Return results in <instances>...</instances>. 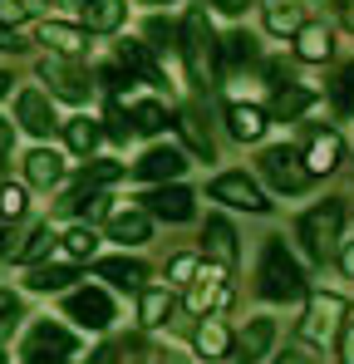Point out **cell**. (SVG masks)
<instances>
[{"label":"cell","instance_id":"cell-4","mask_svg":"<svg viewBox=\"0 0 354 364\" xmlns=\"http://www.w3.org/2000/svg\"><path fill=\"white\" fill-rule=\"evenodd\" d=\"M345 315H350L345 296H310V305H305V320H300V335H305L310 345H325Z\"/></svg>","mask_w":354,"mask_h":364},{"label":"cell","instance_id":"cell-23","mask_svg":"<svg viewBox=\"0 0 354 364\" xmlns=\"http://www.w3.org/2000/svg\"><path fill=\"white\" fill-rule=\"evenodd\" d=\"M192 345H197V355H202V360H222V355L232 350V335H227V325H222V320H202V330H197V340H192Z\"/></svg>","mask_w":354,"mask_h":364},{"label":"cell","instance_id":"cell-13","mask_svg":"<svg viewBox=\"0 0 354 364\" xmlns=\"http://www.w3.org/2000/svg\"><path fill=\"white\" fill-rule=\"evenodd\" d=\"M143 202H148V212L163 217V222H187V217H192V192H187V187H158V192H148Z\"/></svg>","mask_w":354,"mask_h":364},{"label":"cell","instance_id":"cell-36","mask_svg":"<svg viewBox=\"0 0 354 364\" xmlns=\"http://www.w3.org/2000/svg\"><path fill=\"white\" fill-rule=\"evenodd\" d=\"M50 242H55V237H50V227H35V232L25 237V246H20V256H15V261H40V256L50 251Z\"/></svg>","mask_w":354,"mask_h":364},{"label":"cell","instance_id":"cell-3","mask_svg":"<svg viewBox=\"0 0 354 364\" xmlns=\"http://www.w3.org/2000/svg\"><path fill=\"white\" fill-rule=\"evenodd\" d=\"M261 173L271 178V187H276V192H291V197H295V192H305V182H310L305 163H300V153H295V148H286V143L261 153Z\"/></svg>","mask_w":354,"mask_h":364},{"label":"cell","instance_id":"cell-2","mask_svg":"<svg viewBox=\"0 0 354 364\" xmlns=\"http://www.w3.org/2000/svg\"><path fill=\"white\" fill-rule=\"evenodd\" d=\"M340 227H345V207L340 202H320L315 212H305L300 217V242H305V251L315 256V261H330L335 256V246H340Z\"/></svg>","mask_w":354,"mask_h":364},{"label":"cell","instance_id":"cell-43","mask_svg":"<svg viewBox=\"0 0 354 364\" xmlns=\"http://www.w3.org/2000/svg\"><path fill=\"white\" fill-rule=\"evenodd\" d=\"M109 123H114V138H128V133H133V123H123V109H109Z\"/></svg>","mask_w":354,"mask_h":364},{"label":"cell","instance_id":"cell-30","mask_svg":"<svg viewBox=\"0 0 354 364\" xmlns=\"http://www.w3.org/2000/svg\"><path fill=\"white\" fill-rule=\"evenodd\" d=\"M330 99H335V109H340L345 119H354V64L340 69V79L330 84Z\"/></svg>","mask_w":354,"mask_h":364},{"label":"cell","instance_id":"cell-19","mask_svg":"<svg viewBox=\"0 0 354 364\" xmlns=\"http://www.w3.org/2000/svg\"><path fill=\"white\" fill-rule=\"evenodd\" d=\"M202 242H207V251H212V261H217V266H232V261H236V232L222 222V217H212V222H207Z\"/></svg>","mask_w":354,"mask_h":364},{"label":"cell","instance_id":"cell-16","mask_svg":"<svg viewBox=\"0 0 354 364\" xmlns=\"http://www.w3.org/2000/svg\"><path fill=\"white\" fill-rule=\"evenodd\" d=\"M118 60L128 64L143 84H153V89H163V84H168V79H163V69H158L153 55H148V45H138V40H123V45H118Z\"/></svg>","mask_w":354,"mask_h":364},{"label":"cell","instance_id":"cell-37","mask_svg":"<svg viewBox=\"0 0 354 364\" xmlns=\"http://www.w3.org/2000/svg\"><path fill=\"white\" fill-rule=\"evenodd\" d=\"M133 355H138V345L118 340V345H104L99 355H89V364H133Z\"/></svg>","mask_w":354,"mask_h":364},{"label":"cell","instance_id":"cell-31","mask_svg":"<svg viewBox=\"0 0 354 364\" xmlns=\"http://www.w3.org/2000/svg\"><path fill=\"white\" fill-rule=\"evenodd\" d=\"M168 315H173L168 291H143V325H168Z\"/></svg>","mask_w":354,"mask_h":364},{"label":"cell","instance_id":"cell-32","mask_svg":"<svg viewBox=\"0 0 354 364\" xmlns=\"http://www.w3.org/2000/svg\"><path fill=\"white\" fill-rule=\"evenodd\" d=\"M114 237L118 242H148V217H143V212H123V217H114Z\"/></svg>","mask_w":354,"mask_h":364},{"label":"cell","instance_id":"cell-1","mask_svg":"<svg viewBox=\"0 0 354 364\" xmlns=\"http://www.w3.org/2000/svg\"><path fill=\"white\" fill-rule=\"evenodd\" d=\"M305 291V271L295 261L281 237H271L266 251H261V296L266 301H295Z\"/></svg>","mask_w":354,"mask_h":364},{"label":"cell","instance_id":"cell-8","mask_svg":"<svg viewBox=\"0 0 354 364\" xmlns=\"http://www.w3.org/2000/svg\"><path fill=\"white\" fill-rule=\"evenodd\" d=\"M222 301H227V266H207V271L192 281L187 310H192V315H212Z\"/></svg>","mask_w":354,"mask_h":364},{"label":"cell","instance_id":"cell-45","mask_svg":"<svg viewBox=\"0 0 354 364\" xmlns=\"http://www.w3.org/2000/svg\"><path fill=\"white\" fill-rule=\"evenodd\" d=\"M212 5H217V10H222V15H241V10H246V5H251V0H212Z\"/></svg>","mask_w":354,"mask_h":364},{"label":"cell","instance_id":"cell-28","mask_svg":"<svg viewBox=\"0 0 354 364\" xmlns=\"http://www.w3.org/2000/svg\"><path fill=\"white\" fill-rule=\"evenodd\" d=\"M64 133H69V148L74 153H94L99 148V123H89V119H69Z\"/></svg>","mask_w":354,"mask_h":364},{"label":"cell","instance_id":"cell-52","mask_svg":"<svg viewBox=\"0 0 354 364\" xmlns=\"http://www.w3.org/2000/svg\"><path fill=\"white\" fill-rule=\"evenodd\" d=\"M5 89H10V74H0V99H5Z\"/></svg>","mask_w":354,"mask_h":364},{"label":"cell","instance_id":"cell-26","mask_svg":"<svg viewBox=\"0 0 354 364\" xmlns=\"http://www.w3.org/2000/svg\"><path fill=\"white\" fill-rule=\"evenodd\" d=\"M40 45H55L59 55H79L89 45V35L74 30V25H40Z\"/></svg>","mask_w":354,"mask_h":364},{"label":"cell","instance_id":"cell-5","mask_svg":"<svg viewBox=\"0 0 354 364\" xmlns=\"http://www.w3.org/2000/svg\"><path fill=\"white\" fill-rule=\"evenodd\" d=\"M40 74L50 79V94L69 99V104H84V99H89V89H94V84H89V74L69 60V55H50V60L40 64Z\"/></svg>","mask_w":354,"mask_h":364},{"label":"cell","instance_id":"cell-17","mask_svg":"<svg viewBox=\"0 0 354 364\" xmlns=\"http://www.w3.org/2000/svg\"><path fill=\"white\" fill-rule=\"evenodd\" d=\"M15 109H20V123H25L30 133H40V138L55 128V109H50V99H45V94H35V89H25Z\"/></svg>","mask_w":354,"mask_h":364},{"label":"cell","instance_id":"cell-42","mask_svg":"<svg viewBox=\"0 0 354 364\" xmlns=\"http://www.w3.org/2000/svg\"><path fill=\"white\" fill-rule=\"evenodd\" d=\"M340 360H345V364H354V320L345 325V335H340Z\"/></svg>","mask_w":354,"mask_h":364},{"label":"cell","instance_id":"cell-53","mask_svg":"<svg viewBox=\"0 0 354 364\" xmlns=\"http://www.w3.org/2000/svg\"><path fill=\"white\" fill-rule=\"evenodd\" d=\"M59 5H84V0H59Z\"/></svg>","mask_w":354,"mask_h":364},{"label":"cell","instance_id":"cell-24","mask_svg":"<svg viewBox=\"0 0 354 364\" xmlns=\"http://www.w3.org/2000/svg\"><path fill=\"white\" fill-rule=\"evenodd\" d=\"M310 104H315V94H310V89H300V84H281V89H276V104H271V114L291 123V119H300Z\"/></svg>","mask_w":354,"mask_h":364},{"label":"cell","instance_id":"cell-33","mask_svg":"<svg viewBox=\"0 0 354 364\" xmlns=\"http://www.w3.org/2000/svg\"><path fill=\"white\" fill-rule=\"evenodd\" d=\"M163 123H168L163 104H133V128H138V133H158Z\"/></svg>","mask_w":354,"mask_h":364},{"label":"cell","instance_id":"cell-18","mask_svg":"<svg viewBox=\"0 0 354 364\" xmlns=\"http://www.w3.org/2000/svg\"><path fill=\"white\" fill-rule=\"evenodd\" d=\"M99 276H104V281H114L118 291H143V281H148V266H143V261H128V256H118V261H99Z\"/></svg>","mask_w":354,"mask_h":364},{"label":"cell","instance_id":"cell-35","mask_svg":"<svg viewBox=\"0 0 354 364\" xmlns=\"http://www.w3.org/2000/svg\"><path fill=\"white\" fill-rule=\"evenodd\" d=\"M123 178V168H118V163H89V168H84V187H109V182H118Z\"/></svg>","mask_w":354,"mask_h":364},{"label":"cell","instance_id":"cell-29","mask_svg":"<svg viewBox=\"0 0 354 364\" xmlns=\"http://www.w3.org/2000/svg\"><path fill=\"white\" fill-rule=\"evenodd\" d=\"M69 281H74V271H69V266H40V271H30V281H25V286H30V291H64Z\"/></svg>","mask_w":354,"mask_h":364},{"label":"cell","instance_id":"cell-48","mask_svg":"<svg viewBox=\"0 0 354 364\" xmlns=\"http://www.w3.org/2000/svg\"><path fill=\"white\" fill-rule=\"evenodd\" d=\"M276 364H310V360H305L300 350H286V355H281V360H276Z\"/></svg>","mask_w":354,"mask_h":364},{"label":"cell","instance_id":"cell-14","mask_svg":"<svg viewBox=\"0 0 354 364\" xmlns=\"http://www.w3.org/2000/svg\"><path fill=\"white\" fill-rule=\"evenodd\" d=\"M187 168V158L177 153V148H148L143 158H138V178H148V182H168L177 178Z\"/></svg>","mask_w":354,"mask_h":364},{"label":"cell","instance_id":"cell-6","mask_svg":"<svg viewBox=\"0 0 354 364\" xmlns=\"http://www.w3.org/2000/svg\"><path fill=\"white\" fill-rule=\"evenodd\" d=\"M212 197L227 202V207H241V212H266V207H271L266 192L246 178V173H222V178L212 182Z\"/></svg>","mask_w":354,"mask_h":364},{"label":"cell","instance_id":"cell-54","mask_svg":"<svg viewBox=\"0 0 354 364\" xmlns=\"http://www.w3.org/2000/svg\"><path fill=\"white\" fill-rule=\"evenodd\" d=\"M0 364H5V350H0Z\"/></svg>","mask_w":354,"mask_h":364},{"label":"cell","instance_id":"cell-25","mask_svg":"<svg viewBox=\"0 0 354 364\" xmlns=\"http://www.w3.org/2000/svg\"><path fill=\"white\" fill-rule=\"evenodd\" d=\"M227 119H232V133L241 138V143H256V138L266 133V114H261L256 104H236Z\"/></svg>","mask_w":354,"mask_h":364},{"label":"cell","instance_id":"cell-10","mask_svg":"<svg viewBox=\"0 0 354 364\" xmlns=\"http://www.w3.org/2000/svg\"><path fill=\"white\" fill-rule=\"evenodd\" d=\"M261 15L271 35H295L310 20V0H261Z\"/></svg>","mask_w":354,"mask_h":364},{"label":"cell","instance_id":"cell-12","mask_svg":"<svg viewBox=\"0 0 354 364\" xmlns=\"http://www.w3.org/2000/svg\"><path fill=\"white\" fill-rule=\"evenodd\" d=\"M271 345H276V320H246V330H241V340H236V364L266 360Z\"/></svg>","mask_w":354,"mask_h":364},{"label":"cell","instance_id":"cell-49","mask_svg":"<svg viewBox=\"0 0 354 364\" xmlns=\"http://www.w3.org/2000/svg\"><path fill=\"white\" fill-rule=\"evenodd\" d=\"M345 271H350V276H354V242L345 246Z\"/></svg>","mask_w":354,"mask_h":364},{"label":"cell","instance_id":"cell-21","mask_svg":"<svg viewBox=\"0 0 354 364\" xmlns=\"http://www.w3.org/2000/svg\"><path fill=\"white\" fill-rule=\"evenodd\" d=\"M59 173H64V163H59V153H50V148H35L25 158V178L35 182V187H55Z\"/></svg>","mask_w":354,"mask_h":364},{"label":"cell","instance_id":"cell-22","mask_svg":"<svg viewBox=\"0 0 354 364\" xmlns=\"http://www.w3.org/2000/svg\"><path fill=\"white\" fill-rule=\"evenodd\" d=\"M74 350V335L59 330V325H35L30 330V355H69Z\"/></svg>","mask_w":354,"mask_h":364},{"label":"cell","instance_id":"cell-15","mask_svg":"<svg viewBox=\"0 0 354 364\" xmlns=\"http://www.w3.org/2000/svg\"><path fill=\"white\" fill-rule=\"evenodd\" d=\"M79 15H84V25H89V30L114 35L118 25H123V15H128V5H123V0H84V5H79Z\"/></svg>","mask_w":354,"mask_h":364},{"label":"cell","instance_id":"cell-40","mask_svg":"<svg viewBox=\"0 0 354 364\" xmlns=\"http://www.w3.org/2000/svg\"><path fill=\"white\" fill-rule=\"evenodd\" d=\"M64 246H69L74 256H94V246H99V237H94L89 227H74V232L64 237Z\"/></svg>","mask_w":354,"mask_h":364},{"label":"cell","instance_id":"cell-7","mask_svg":"<svg viewBox=\"0 0 354 364\" xmlns=\"http://www.w3.org/2000/svg\"><path fill=\"white\" fill-rule=\"evenodd\" d=\"M64 315L79 320L84 330H104V325L114 320V305H109L104 291H74V296L64 301Z\"/></svg>","mask_w":354,"mask_h":364},{"label":"cell","instance_id":"cell-47","mask_svg":"<svg viewBox=\"0 0 354 364\" xmlns=\"http://www.w3.org/2000/svg\"><path fill=\"white\" fill-rule=\"evenodd\" d=\"M0 50H20V40H15V30H5V25H0Z\"/></svg>","mask_w":354,"mask_h":364},{"label":"cell","instance_id":"cell-11","mask_svg":"<svg viewBox=\"0 0 354 364\" xmlns=\"http://www.w3.org/2000/svg\"><path fill=\"white\" fill-rule=\"evenodd\" d=\"M340 153H345L340 133H315L300 163H305V173H310V178H325V173H335V168H340Z\"/></svg>","mask_w":354,"mask_h":364},{"label":"cell","instance_id":"cell-41","mask_svg":"<svg viewBox=\"0 0 354 364\" xmlns=\"http://www.w3.org/2000/svg\"><path fill=\"white\" fill-rule=\"evenodd\" d=\"M168 276H173V281H187V276H197V261H192V256H177L173 266H168Z\"/></svg>","mask_w":354,"mask_h":364},{"label":"cell","instance_id":"cell-51","mask_svg":"<svg viewBox=\"0 0 354 364\" xmlns=\"http://www.w3.org/2000/svg\"><path fill=\"white\" fill-rule=\"evenodd\" d=\"M25 364H59V360H45V355H30Z\"/></svg>","mask_w":354,"mask_h":364},{"label":"cell","instance_id":"cell-44","mask_svg":"<svg viewBox=\"0 0 354 364\" xmlns=\"http://www.w3.org/2000/svg\"><path fill=\"white\" fill-rule=\"evenodd\" d=\"M10 143H15V128L0 119V168H5V153H10Z\"/></svg>","mask_w":354,"mask_h":364},{"label":"cell","instance_id":"cell-38","mask_svg":"<svg viewBox=\"0 0 354 364\" xmlns=\"http://www.w3.org/2000/svg\"><path fill=\"white\" fill-rule=\"evenodd\" d=\"M182 133H187V143H192V148H197L202 158H212V138L202 133V123H197V114H192V109L182 114Z\"/></svg>","mask_w":354,"mask_h":364},{"label":"cell","instance_id":"cell-20","mask_svg":"<svg viewBox=\"0 0 354 364\" xmlns=\"http://www.w3.org/2000/svg\"><path fill=\"white\" fill-rule=\"evenodd\" d=\"M295 35H300V60H305V64H320V60H330L335 40H330V30H325V25H310V20H305V25H300Z\"/></svg>","mask_w":354,"mask_h":364},{"label":"cell","instance_id":"cell-9","mask_svg":"<svg viewBox=\"0 0 354 364\" xmlns=\"http://www.w3.org/2000/svg\"><path fill=\"white\" fill-rule=\"evenodd\" d=\"M182 35H187V60L197 74H207L212 64H217V50H212V25H207V15L202 10H192L187 15V25H182Z\"/></svg>","mask_w":354,"mask_h":364},{"label":"cell","instance_id":"cell-34","mask_svg":"<svg viewBox=\"0 0 354 364\" xmlns=\"http://www.w3.org/2000/svg\"><path fill=\"white\" fill-rule=\"evenodd\" d=\"M222 55H227L232 64H251V60H256V40H251L246 30H236L232 40H227V50H222Z\"/></svg>","mask_w":354,"mask_h":364},{"label":"cell","instance_id":"cell-39","mask_svg":"<svg viewBox=\"0 0 354 364\" xmlns=\"http://www.w3.org/2000/svg\"><path fill=\"white\" fill-rule=\"evenodd\" d=\"M0 217H25V187H15V182L0 187Z\"/></svg>","mask_w":354,"mask_h":364},{"label":"cell","instance_id":"cell-27","mask_svg":"<svg viewBox=\"0 0 354 364\" xmlns=\"http://www.w3.org/2000/svg\"><path fill=\"white\" fill-rule=\"evenodd\" d=\"M40 10H45V0H0V25H5V30H15V25L35 20Z\"/></svg>","mask_w":354,"mask_h":364},{"label":"cell","instance_id":"cell-46","mask_svg":"<svg viewBox=\"0 0 354 364\" xmlns=\"http://www.w3.org/2000/svg\"><path fill=\"white\" fill-rule=\"evenodd\" d=\"M10 315H15V296H10V291H0V320H10Z\"/></svg>","mask_w":354,"mask_h":364},{"label":"cell","instance_id":"cell-50","mask_svg":"<svg viewBox=\"0 0 354 364\" xmlns=\"http://www.w3.org/2000/svg\"><path fill=\"white\" fill-rule=\"evenodd\" d=\"M345 25L354 30V0H345Z\"/></svg>","mask_w":354,"mask_h":364}]
</instances>
